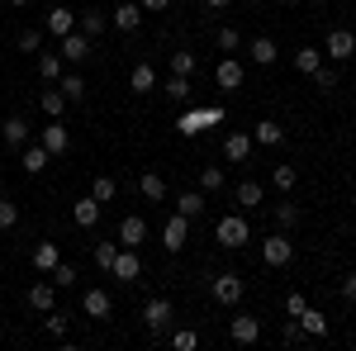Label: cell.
<instances>
[{"instance_id": "6da1fadb", "label": "cell", "mask_w": 356, "mask_h": 351, "mask_svg": "<svg viewBox=\"0 0 356 351\" xmlns=\"http://www.w3.org/2000/svg\"><path fill=\"white\" fill-rule=\"evenodd\" d=\"M243 275L238 270H223V275H209V295H214V304H223V309H238L243 304Z\"/></svg>"}, {"instance_id": "7a4b0ae2", "label": "cell", "mask_w": 356, "mask_h": 351, "mask_svg": "<svg viewBox=\"0 0 356 351\" xmlns=\"http://www.w3.org/2000/svg\"><path fill=\"white\" fill-rule=\"evenodd\" d=\"M214 238H219V247H228V252H238V247L252 243V228H247L243 214H223L219 228H214Z\"/></svg>"}, {"instance_id": "3957f363", "label": "cell", "mask_w": 356, "mask_h": 351, "mask_svg": "<svg viewBox=\"0 0 356 351\" xmlns=\"http://www.w3.org/2000/svg\"><path fill=\"white\" fill-rule=\"evenodd\" d=\"M261 261H266L271 270H280V266H290V261H295V243H290V233H285V228L271 233V238L261 243Z\"/></svg>"}, {"instance_id": "277c9868", "label": "cell", "mask_w": 356, "mask_h": 351, "mask_svg": "<svg viewBox=\"0 0 356 351\" xmlns=\"http://www.w3.org/2000/svg\"><path fill=\"white\" fill-rule=\"evenodd\" d=\"M323 57H328V62H352V57H356V33H352V28H328V38H323Z\"/></svg>"}, {"instance_id": "5b68a950", "label": "cell", "mask_w": 356, "mask_h": 351, "mask_svg": "<svg viewBox=\"0 0 356 351\" xmlns=\"http://www.w3.org/2000/svg\"><path fill=\"white\" fill-rule=\"evenodd\" d=\"M90 48H95V43L86 38L81 28H72V33H62V38H57V53H62V62H72V67H81L86 57H90Z\"/></svg>"}, {"instance_id": "8992f818", "label": "cell", "mask_w": 356, "mask_h": 351, "mask_svg": "<svg viewBox=\"0 0 356 351\" xmlns=\"http://www.w3.org/2000/svg\"><path fill=\"white\" fill-rule=\"evenodd\" d=\"M143 323H147V332H152V337H162L166 327H171V299H147V304H143Z\"/></svg>"}, {"instance_id": "52a82bcc", "label": "cell", "mask_w": 356, "mask_h": 351, "mask_svg": "<svg viewBox=\"0 0 356 351\" xmlns=\"http://www.w3.org/2000/svg\"><path fill=\"white\" fill-rule=\"evenodd\" d=\"M228 337H233L238 347H252V342L261 337V318H257V313H233V318H228Z\"/></svg>"}, {"instance_id": "ba28073f", "label": "cell", "mask_w": 356, "mask_h": 351, "mask_svg": "<svg viewBox=\"0 0 356 351\" xmlns=\"http://www.w3.org/2000/svg\"><path fill=\"white\" fill-rule=\"evenodd\" d=\"M186 243H191V218H186V214H171L162 223V247H166V252H181Z\"/></svg>"}, {"instance_id": "9c48e42d", "label": "cell", "mask_w": 356, "mask_h": 351, "mask_svg": "<svg viewBox=\"0 0 356 351\" xmlns=\"http://www.w3.org/2000/svg\"><path fill=\"white\" fill-rule=\"evenodd\" d=\"M110 275L119 280V285H134L138 275H143V261H138V252H134V247H119V256H114Z\"/></svg>"}, {"instance_id": "30bf717a", "label": "cell", "mask_w": 356, "mask_h": 351, "mask_svg": "<svg viewBox=\"0 0 356 351\" xmlns=\"http://www.w3.org/2000/svg\"><path fill=\"white\" fill-rule=\"evenodd\" d=\"M223 119V109H186L181 119H176V133H186V138H195L204 124H219Z\"/></svg>"}, {"instance_id": "8fae6325", "label": "cell", "mask_w": 356, "mask_h": 351, "mask_svg": "<svg viewBox=\"0 0 356 351\" xmlns=\"http://www.w3.org/2000/svg\"><path fill=\"white\" fill-rule=\"evenodd\" d=\"M110 24H114V33H138V24H143V5H138V0H119Z\"/></svg>"}, {"instance_id": "7c38bea8", "label": "cell", "mask_w": 356, "mask_h": 351, "mask_svg": "<svg viewBox=\"0 0 356 351\" xmlns=\"http://www.w3.org/2000/svg\"><path fill=\"white\" fill-rule=\"evenodd\" d=\"M19 166H24L29 176H43V171L53 166V152H48L43 142H24V147H19Z\"/></svg>"}, {"instance_id": "4fadbf2b", "label": "cell", "mask_w": 356, "mask_h": 351, "mask_svg": "<svg viewBox=\"0 0 356 351\" xmlns=\"http://www.w3.org/2000/svg\"><path fill=\"white\" fill-rule=\"evenodd\" d=\"M38 142H43V147H48V152H53V157H62V152H67V147H72V129H67V124H62V119H53V124H48V129H38Z\"/></svg>"}, {"instance_id": "5bb4252c", "label": "cell", "mask_w": 356, "mask_h": 351, "mask_svg": "<svg viewBox=\"0 0 356 351\" xmlns=\"http://www.w3.org/2000/svg\"><path fill=\"white\" fill-rule=\"evenodd\" d=\"M81 313H86V318H95V323H105V318L114 313L110 295H105L100 285H95V290H86V295H81Z\"/></svg>"}, {"instance_id": "9a60e30c", "label": "cell", "mask_w": 356, "mask_h": 351, "mask_svg": "<svg viewBox=\"0 0 356 351\" xmlns=\"http://www.w3.org/2000/svg\"><path fill=\"white\" fill-rule=\"evenodd\" d=\"M243 62H238V57L233 53H223V62L219 67H214V81H219V90H238V85H243Z\"/></svg>"}, {"instance_id": "2e32d148", "label": "cell", "mask_w": 356, "mask_h": 351, "mask_svg": "<svg viewBox=\"0 0 356 351\" xmlns=\"http://www.w3.org/2000/svg\"><path fill=\"white\" fill-rule=\"evenodd\" d=\"M143 243H147V218H143V214H129L124 223H119V247H134V252H138Z\"/></svg>"}, {"instance_id": "e0dca14e", "label": "cell", "mask_w": 356, "mask_h": 351, "mask_svg": "<svg viewBox=\"0 0 356 351\" xmlns=\"http://www.w3.org/2000/svg\"><path fill=\"white\" fill-rule=\"evenodd\" d=\"M29 309H33V313H53V309H57V285H53V280L29 285Z\"/></svg>"}, {"instance_id": "ac0fdd59", "label": "cell", "mask_w": 356, "mask_h": 351, "mask_svg": "<svg viewBox=\"0 0 356 351\" xmlns=\"http://www.w3.org/2000/svg\"><path fill=\"white\" fill-rule=\"evenodd\" d=\"M76 28L95 43V38H105V33H110V15H105V10H81V15H76Z\"/></svg>"}, {"instance_id": "d6986e66", "label": "cell", "mask_w": 356, "mask_h": 351, "mask_svg": "<svg viewBox=\"0 0 356 351\" xmlns=\"http://www.w3.org/2000/svg\"><path fill=\"white\" fill-rule=\"evenodd\" d=\"M0 138H5L10 147H24V142H33V129H29L24 114H10V119L0 124Z\"/></svg>"}, {"instance_id": "ffe728a7", "label": "cell", "mask_w": 356, "mask_h": 351, "mask_svg": "<svg viewBox=\"0 0 356 351\" xmlns=\"http://www.w3.org/2000/svg\"><path fill=\"white\" fill-rule=\"evenodd\" d=\"M43 28H48V33H57V38H62V33H72V28H76V10H67V5H53V10L43 15Z\"/></svg>"}, {"instance_id": "44dd1931", "label": "cell", "mask_w": 356, "mask_h": 351, "mask_svg": "<svg viewBox=\"0 0 356 351\" xmlns=\"http://www.w3.org/2000/svg\"><path fill=\"white\" fill-rule=\"evenodd\" d=\"M157 72H152V62H138L134 72H129V90H134V95H152V90H157Z\"/></svg>"}, {"instance_id": "7402d4cb", "label": "cell", "mask_w": 356, "mask_h": 351, "mask_svg": "<svg viewBox=\"0 0 356 351\" xmlns=\"http://www.w3.org/2000/svg\"><path fill=\"white\" fill-rule=\"evenodd\" d=\"M252 142H257V147H280V142H285V129H280L275 119H257V124H252Z\"/></svg>"}, {"instance_id": "603a6c76", "label": "cell", "mask_w": 356, "mask_h": 351, "mask_svg": "<svg viewBox=\"0 0 356 351\" xmlns=\"http://www.w3.org/2000/svg\"><path fill=\"white\" fill-rule=\"evenodd\" d=\"M252 147H257L252 133H228V138H223V157H228L233 166H243L247 157H252Z\"/></svg>"}, {"instance_id": "cb8c5ba5", "label": "cell", "mask_w": 356, "mask_h": 351, "mask_svg": "<svg viewBox=\"0 0 356 351\" xmlns=\"http://www.w3.org/2000/svg\"><path fill=\"white\" fill-rule=\"evenodd\" d=\"M247 57L257 62V67H275V57H280V48H275V38H252V43H243Z\"/></svg>"}, {"instance_id": "d4e9b609", "label": "cell", "mask_w": 356, "mask_h": 351, "mask_svg": "<svg viewBox=\"0 0 356 351\" xmlns=\"http://www.w3.org/2000/svg\"><path fill=\"white\" fill-rule=\"evenodd\" d=\"M100 209H105V204H100L95 195L76 199V209H72V214H76V228H95V223H100Z\"/></svg>"}, {"instance_id": "484cf974", "label": "cell", "mask_w": 356, "mask_h": 351, "mask_svg": "<svg viewBox=\"0 0 356 351\" xmlns=\"http://www.w3.org/2000/svg\"><path fill=\"white\" fill-rule=\"evenodd\" d=\"M57 261H62V247L57 243H38L33 247V270H38V275H48Z\"/></svg>"}, {"instance_id": "4316f807", "label": "cell", "mask_w": 356, "mask_h": 351, "mask_svg": "<svg viewBox=\"0 0 356 351\" xmlns=\"http://www.w3.org/2000/svg\"><path fill=\"white\" fill-rule=\"evenodd\" d=\"M38 81L43 85L62 81V53H38Z\"/></svg>"}, {"instance_id": "83f0119b", "label": "cell", "mask_w": 356, "mask_h": 351, "mask_svg": "<svg viewBox=\"0 0 356 351\" xmlns=\"http://www.w3.org/2000/svg\"><path fill=\"white\" fill-rule=\"evenodd\" d=\"M176 214L200 218L204 214V190H181V195H176Z\"/></svg>"}, {"instance_id": "f1b7e54d", "label": "cell", "mask_w": 356, "mask_h": 351, "mask_svg": "<svg viewBox=\"0 0 356 351\" xmlns=\"http://www.w3.org/2000/svg\"><path fill=\"white\" fill-rule=\"evenodd\" d=\"M300 327H304V337H328V313L323 309H304Z\"/></svg>"}, {"instance_id": "f546056e", "label": "cell", "mask_w": 356, "mask_h": 351, "mask_svg": "<svg viewBox=\"0 0 356 351\" xmlns=\"http://www.w3.org/2000/svg\"><path fill=\"white\" fill-rule=\"evenodd\" d=\"M138 190H143V199H152V204L166 199V181L157 176V171H143V176H138Z\"/></svg>"}, {"instance_id": "4dcf8cb0", "label": "cell", "mask_w": 356, "mask_h": 351, "mask_svg": "<svg viewBox=\"0 0 356 351\" xmlns=\"http://www.w3.org/2000/svg\"><path fill=\"white\" fill-rule=\"evenodd\" d=\"M57 90L67 95V105H76V100H86V76H81V72H62Z\"/></svg>"}, {"instance_id": "1f68e13d", "label": "cell", "mask_w": 356, "mask_h": 351, "mask_svg": "<svg viewBox=\"0 0 356 351\" xmlns=\"http://www.w3.org/2000/svg\"><path fill=\"white\" fill-rule=\"evenodd\" d=\"M323 62H328V57H323V48H300V53H295V72H300V76H314Z\"/></svg>"}, {"instance_id": "d6a6232c", "label": "cell", "mask_w": 356, "mask_h": 351, "mask_svg": "<svg viewBox=\"0 0 356 351\" xmlns=\"http://www.w3.org/2000/svg\"><path fill=\"white\" fill-rule=\"evenodd\" d=\"M162 95H166V100H176V105H186V100L195 95V90H191V76H166V81H162Z\"/></svg>"}, {"instance_id": "836d02e7", "label": "cell", "mask_w": 356, "mask_h": 351, "mask_svg": "<svg viewBox=\"0 0 356 351\" xmlns=\"http://www.w3.org/2000/svg\"><path fill=\"white\" fill-rule=\"evenodd\" d=\"M38 109H43L48 119H62V109H67V95H62L57 85H48V90L38 95Z\"/></svg>"}, {"instance_id": "e575fe53", "label": "cell", "mask_w": 356, "mask_h": 351, "mask_svg": "<svg viewBox=\"0 0 356 351\" xmlns=\"http://www.w3.org/2000/svg\"><path fill=\"white\" fill-rule=\"evenodd\" d=\"M223 186H228L223 166H200V190H204V195H219Z\"/></svg>"}, {"instance_id": "d590c367", "label": "cell", "mask_w": 356, "mask_h": 351, "mask_svg": "<svg viewBox=\"0 0 356 351\" xmlns=\"http://www.w3.org/2000/svg\"><path fill=\"white\" fill-rule=\"evenodd\" d=\"M271 214H275V223H280L285 233H290V228H300V223H304V209H300V204H290V199H285V204H275Z\"/></svg>"}, {"instance_id": "8d00e7d4", "label": "cell", "mask_w": 356, "mask_h": 351, "mask_svg": "<svg viewBox=\"0 0 356 351\" xmlns=\"http://www.w3.org/2000/svg\"><path fill=\"white\" fill-rule=\"evenodd\" d=\"M233 199H238V204H243V209H257V204H261V199H266V190L257 186V181H243V186L233 190Z\"/></svg>"}, {"instance_id": "74e56055", "label": "cell", "mask_w": 356, "mask_h": 351, "mask_svg": "<svg viewBox=\"0 0 356 351\" xmlns=\"http://www.w3.org/2000/svg\"><path fill=\"white\" fill-rule=\"evenodd\" d=\"M10 228H19V204L10 195H0V233H10Z\"/></svg>"}, {"instance_id": "f35d334b", "label": "cell", "mask_w": 356, "mask_h": 351, "mask_svg": "<svg viewBox=\"0 0 356 351\" xmlns=\"http://www.w3.org/2000/svg\"><path fill=\"white\" fill-rule=\"evenodd\" d=\"M48 280H53L57 290H67V285H76V266H72V261H57V266L48 270Z\"/></svg>"}, {"instance_id": "ab89813d", "label": "cell", "mask_w": 356, "mask_h": 351, "mask_svg": "<svg viewBox=\"0 0 356 351\" xmlns=\"http://www.w3.org/2000/svg\"><path fill=\"white\" fill-rule=\"evenodd\" d=\"M295 181H300V171H295L290 162H280V166L271 171V186H275V190H295Z\"/></svg>"}, {"instance_id": "60d3db41", "label": "cell", "mask_w": 356, "mask_h": 351, "mask_svg": "<svg viewBox=\"0 0 356 351\" xmlns=\"http://www.w3.org/2000/svg\"><path fill=\"white\" fill-rule=\"evenodd\" d=\"M90 195H95L100 204H110L114 195H119V186H114V176H95V181H90Z\"/></svg>"}, {"instance_id": "b9f144b4", "label": "cell", "mask_w": 356, "mask_h": 351, "mask_svg": "<svg viewBox=\"0 0 356 351\" xmlns=\"http://www.w3.org/2000/svg\"><path fill=\"white\" fill-rule=\"evenodd\" d=\"M15 43H19V53H33V57H38V53H43V28H24Z\"/></svg>"}, {"instance_id": "7bdbcfd3", "label": "cell", "mask_w": 356, "mask_h": 351, "mask_svg": "<svg viewBox=\"0 0 356 351\" xmlns=\"http://www.w3.org/2000/svg\"><path fill=\"white\" fill-rule=\"evenodd\" d=\"M171 347L176 351H195L200 347V332H195V327H176V332H171Z\"/></svg>"}, {"instance_id": "ee69618b", "label": "cell", "mask_w": 356, "mask_h": 351, "mask_svg": "<svg viewBox=\"0 0 356 351\" xmlns=\"http://www.w3.org/2000/svg\"><path fill=\"white\" fill-rule=\"evenodd\" d=\"M114 256H119V243H114V238H110V243H95V266H100V270H110Z\"/></svg>"}, {"instance_id": "f6af8a7d", "label": "cell", "mask_w": 356, "mask_h": 351, "mask_svg": "<svg viewBox=\"0 0 356 351\" xmlns=\"http://www.w3.org/2000/svg\"><path fill=\"white\" fill-rule=\"evenodd\" d=\"M171 76H195V53H171Z\"/></svg>"}, {"instance_id": "bcb514c9", "label": "cell", "mask_w": 356, "mask_h": 351, "mask_svg": "<svg viewBox=\"0 0 356 351\" xmlns=\"http://www.w3.org/2000/svg\"><path fill=\"white\" fill-rule=\"evenodd\" d=\"M314 85H318V90H332V85H337V62H323V67L314 72Z\"/></svg>"}, {"instance_id": "7dc6e473", "label": "cell", "mask_w": 356, "mask_h": 351, "mask_svg": "<svg viewBox=\"0 0 356 351\" xmlns=\"http://www.w3.org/2000/svg\"><path fill=\"white\" fill-rule=\"evenodd\" d=\"M219 48H223V53H238V48H243V33H238L233 24H223L219 28Z\"/></svg>"}, {"instance_id": "c3c4849f", "label": "cell", "mask_w": 356, "mask_h": 351, "mask_svg": "<svg viewBox=\"0 0 356 351\" xmlns=\"http://www.w3.org/2000/svg\"><path fill=\"white\" fill-rule=\"evenodd\" d=\"M67 318H72V313H43V327H48V332H53V337H62V332H67Z\"/></svg>"}, {"instance_id": "681fc988", "label": "cell", "mask_w": 356, "mask_h": 351, "mask_svg": "<svg viewBox=\"0 0 356 351\" xmlns=\"http://www.w3.org/2000/svg\"><path fill=\"white\" fill-rule=\"evenodd\" d=\"M304 309H309V299H304L300 290H290V295H285V313H290V318H300Z\"/></svg>"}, {"instance_id": "f907efd6", "label": "cell", "mask_w": 356, "mask_h": 351, "mask_svg": "<svg viewBox=\"0 0 356 351\" xmlns=\"http://www.w3.org/2000/svg\"><path fill=\"white\" fill-rule=\"evenodd\" d=\"M143 5V15H166L171 10V0H138Z\"/></svg>"}, {"instance_id": "816d5d0a", "label": "cell", "mask_w": 356, "mask_h": 351, "mask_svg": "<svg viewBox=\"0 0 356 351\" xmlns=\"http://www.w3.org/2000/svg\"><path fill=\"white\" fill-rule=\"evenodd\" d=\"M285 342H290V347H295V342H304V327H300V318H290V323H285Z\"/></svg>"}, {"instance_id": "f5cc1de1", "label": "cell", "mask_w": 356, "mask_h": 351, "mask_svg": "<svg viewBox=\"0 0 356 351\" xmlns=\"http://www.w3.org/2000/svg\"><path fill=\"white\" fill-rule=\"evenodd\" d=\"M342 299L356 304V270H352V275H342Z\"/></svg>"}, {"instance_id": "db71d44e", "label": "cell", "mask_w": 356, "mask_h": 351, "mask_svg": "<svg viewBox=\"0 0 356 351\" xmlns=\"http://www.w3.org/2000/svg\"><path fill=\"white\" fill-rule=\"evenodd\" d=\"M204 5H209V10H228L233 0H204Z\"/></svg>"}, {"instance_id": "11a10c76", "label": "cell", "mask_w": 356, "mask_h": 351, "mask_svg": "<svg viewBox=\"0 0 356 351\" xmlns=\"http://www.w3.org/2000/svg\"><path fill=\"white\" fill-rule=\"evenodd\" d=\"M5 5H10V10H24V5H29V0H5Z\"/></svg>"}, {"instance_id": "9f6ffc18", "label": "cell", "mask_w": 356, "mask_h": 351, "mask_svg": "<svg viewBox=\"0 0 356 351\" xmlns=\"http://www.w3.org/2000/svg\"><path fill=\"white\" fill-rule=\"evenodd\" d=\"M352 323H356V309H352Z\"/></svg>"}]
</instances>
